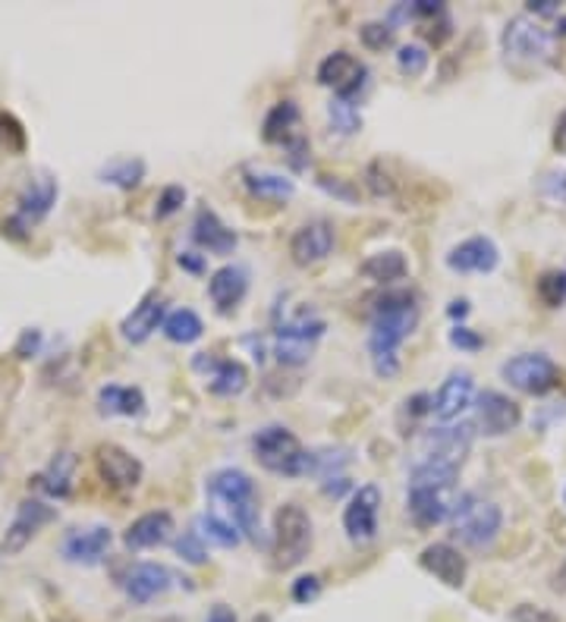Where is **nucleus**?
Listing matches in <instances>:
<instances>
[{
	"label": "nucleus",
	"instance_id": "8fccbe9b",
	"mask_svg": "<svg viewBox=\"0 0 566 622\" xmlns=\"http://www.w3.org/2000/svg\"><path fill=\"white\" fill-rule=\"evenodd\" d=\"M412 17H425V20H434L444 13V3L441 0H412Z\"/></svg>",
	"mask_w": 566,
	"mask_h": 622
},
{
	"label": "nucleus",
	"instance_id": "72a5a7b5",
	"mask_svg": "<svg viewBox=\"0 0 566 622\" xmlns=\"http://www.w3.org/2000/svg\"><path fill=\"white\" fill-rule=\"evenodd\" d=\"M99 179L104 186H117V189H136L145 179V160L133 155L111 157L99 170Z\"/></svg>",
	"mask_w": 566,
	"mask_h": 622
},
{
	"label": "nucleus",
	"instance_id": "4be33fe9",
	"mask_svg": "<svg viewBox=\"0 0 566 622\" xmlns=\"http://www.w3.org/2000/svg\"><path fill=\"white\" fill-rule=\"evenodd\" d=\"M419 566L429 572L431 579H438L447 588H463L469 579V560L463 557L460 547H453L450 541H434L422 553H419Z\"/></svg>",
	"mask_w": 566,
	"mask_h": 622
},
{
	"label": "nucleus",
	"instance_id": "bb28decb",
	"mask_svg": "<svg viewBox=\"0 0 566 622\" xmlns=\"http://www.w3.org/2000/svg\"><path fill=\"white\" fill-rule=\"evenodd\" d=\"M193 242H196L202 252L212 255H234V249L239 246V236L220 220L217 211L212 208H198L196 220H193Z\"/></svg>",
	"mask_w": 566,
	"mask_h": 622
},
{
	"label": "nucleus",
	"instance_id": "5701e85b",
	"mask_svg": "<svg viewBox=\"0 0 566 622\" xmlns=\"http://www.w3.org/2000/svg\"><path fill=\"white\" fill-rule=\"evenodd\" d=\"M196 369L205 371L208 390L215 396H239L243 390L249 387V369L239 359H212L208 352H198Z\"/></svg>",
	"mask_w": 566,
	"mask_h": 622
},
{
	"label": "nucleus",
	"instance_id": "c03bdc74",
	"mask_svg": "<svg viewBox=\"0 0 566 622\" xmlns=\"http://www.w3.org/2000/svg\"><path fill=\"white\" fill-rule=\"evenodd\" d=\"M284 148H287V160H290V167L294 170H306L309 167V160H312V145H309V138L302 136V133H296L294 138H287L284 142Z\"/></svg>",
	"mask_w": 566,
	"mask_h": 622
},
{
	"label": "nucleus",
	"instance_id": "c85d7f7f",
	"mask_svg": "<svg viewBox=\"0 0 566 622\" xmlns=\"http://www.w3.org/2000/svg\"><path fill=\"white\" fill-rule=\"evenodd\" d=\"M359 273L371 280V283H381V287H391L397 280H407L410 277V258L400 252V249H384V252L369 255Z\"/></svg>",
	"mask_w": 566,
	"mask_h": 622
},
{
	"label": "nucleus",
	"instance_id": "7c9ffc66",
	"mask_svg": "<svg viewBox=\"0 0 566 622\" xmlns=\"http://www.w3.org/2000/svg\"><path fill=\"white\" fill-rule=\"evenodd\" d=\"M73 475H76V456L73 453H58L51 459V466L44 468L41 475H35V487H41L48 497H70L73 490Z\"/></svg>",
	"mask_w": 566,
	"mask_h": 622
},
{
	"label": "nucleus",
	"instance_id": "6ab92c4d",
	"mask_svg": "<svg viewBox=\"0 0 566 622\" xmlns=\"http://www.w3.org/2000/svg\"><path fill=\"white\" fill-rule=\"evenodd\" d=\"M444 265L453 273H494L501 265V249L491 236H469L444 255Z\"/></svg>",
	"mask_w": 566,
	"mask_h": 622
},
{
	"label": "nucleus",
	"instance_id": "3c124183",
	"mask_svg": "<svg viewBox=\"0 0 566 622\" xmlns=\"http://www.w3.org/2000/svg\"><path fill=\"white\" fill-rule=\"evenodd\" d=\"M176 265H179L183 271L202 273V271H205V255H198V252H179V255H176Z\"/></svg>",
	"mask_w": 566,
	"mask_h": 622
},
{
	"label": "nucleus",
	"instance_id": "c9c22d12",
	"mask_svg": "<svg viewBox=\"0 0 566 622\" xmlns=\"http://www.w3.org/2000/svg\"><path fill=\"white\" fill-rule=\"evenodd\" d=\"M359 101H350V97H331L328 104V123H331V133L337 136L350 138L356 133H362V111L356 107Z\"/></svg>",
	"mask_w": 566,
	"mask_h": 622
},
{
	"label": "nucleus",
	"instance_id": "58836bf2",
	"mask_svg": "<svg viewBox=\"0 0 566 622\" xmlns=\"http://www.w3.org/2000/svg\"><path fill=\"white\" fill-rule=\"evenodd\" d=\"M538 296L547 309H564L566 305V271H545L538 277Z\"/></svg>",
	"mask_w": 566,
	"mask_h": 622
},
{
	"label": "nucleus",
	"instance_id": "a878e982",
	"mask_svg": "<svg viewBox=\"0 0 566 622\" xmlns=\"http://www.w3.org/2000/svg\"><path fill=\"white\" fill-rule=\"evenodd\" d=\"M249 292V273L239 265H224L208 277V299L217 309V314H230L239 309V302Z\"/></svg>",
	"mask_w": 566,
	"mask_h": 622
},
{
	"label": "nucleus",
	"instance_id": "412c9836",
	"mask_svg": "<svg viewBox=\"0 0 566 622\" xmlns=\"http://www.w3.org/2000/svg\"><path fill=\"white\" fill-rule=\"evenodd\" d=\"M456 506V494L447 487H410L407 490V512L419 528H434L447 522Z\"/></svg>",
	"mask_w": 566,
	"mask_h": 622
},
{
	"label": "nucleus",
	"instance_id": "473e14b6",
	"mask_svg": "<svg viewBox=\"0 0 566 622\" xmlns=\"http://www.w3.org/2000/svg\"><path fill=\"white\" fill-rule=\"evenodd\" d=\"M161 333H164L171 343H176V346H189V343H198V340L205 336V324H202L198 311L174 309V311H167Z\"/></svg>",
	"mask_w": 566,
	"mask_h": 622
},
{
	"label": "nucleus",
	"instance_id": "c756f323",
	"mask_svg": "<svg viewBox=\"0 0 566 622\" xmlns=\"http://www.w3.org/2000/svg\"><path fill=\"white\" fill-rule=\"evenodd\" d=\"M101 415H123V418H138L145 412V393L126 384H104L99 390Z\"/></svg>",
	"mask_w": 566,
	"mask_h": 622
},
{
	"label": "nucleus",
	"instance_id": "e433bc0d",
	"mask_svg": "<svg viewBox=\"0 0 566 622\" xmlns=\"http://www.w3.org/2000/svg\"><path fill=\"white\" fill-rule=\"evenodd\" d=\"M429 66H431V54L425 44L410 41V44H400V48H397V70H400L407 79L425 76Z\"/></svg>",
	"mask_w": 566,
	"mask_h": 622
},
{
	"label": "nucleus",
	"instance_id": "1a4fd4ad",
	"mask_svg": "<svg viewBox=\"0 0 566 622\" xmlns=\"http://www.w3.org/2000/svg\"><path fill=\"white\" fill-rule=\"evenodd\" d=\"M475 431L485 437H507L510 431L523 425V406L516 400H510L501 390H482L475 393Z\"/></svg>",
	"mask_w": 566,
	"mask_h": 622
},
{
	"label": "nucleus",
	"instance_id": "37998d69",
	"mask_svg": "<svg viewBox=\"0 0 566 622\" xmlns=\"http://www.w3.org/2000/svg\"><path fill=\"white\" fill-rule=\"evenodd\" d=\"M510 622H560V616L542 603H516L510 610Z\"/></svg>",
	"mask_w": 566,
	"mask_h": 622
},
{
	"label": "nucleus",
	"instance_id": "9b49d317",
	"mask_svg": "<svg viewBox=\"0 0 566 622\" xmlns=\"http://www.w3.org/2000/svg\"><path fill=\"white\" fill-rule=\"evenodd\" d=\"M315 79H318V85L333 89L337 97L356 101L359 92L369 85V70H366V63H359V60L352 58L350 51H333V54H328V58L318 63Z\"/></svg>",
	"mask_w": 566,
	"mask_h": 622
},
{
	"label": "nucleus",
	"instance_id": "09e8293b",
	"mask_svg": "<svg viewBox=\"0 0 566 622\" xmlns=\"http://www.w3.org/2000/svg\"><path fill=\"white\" fill-rule=\"evenodd\" d=\"M526 10L528 17H560L564 13L560 0H528Z\"/></svg>",
	"mask_w": 566,
	"mask_h": 622
},
{
	"label": "nucleus",
	"instance_id": "9d476101",
	"mask_svg": "<svg viewBox=\"0 0 566 622\" xmlns=\"http://www.w3.org/2000/svg\"><path fill=\"white\" fill-rule=\"evenodd\" d=\"M60 186L51 174L29 176V183L22 186L20 198H17V215L10 220L13 230H32L44 217L54 211L58 205Z\"/></svg>",
	"mask_w": 566,
	"mask_h": 622
},
{
	"label": "nucleus",
	"instance_id": "393cba45",
	"mask_svg": "<svg viewBox=\"0 0 566 622\" xmlns=\"http://www.w3.org/2000/svg\"><path fill=\"white\" fill-rule=\"evenodd\" d=\"M174 531V516L167 509H152V512H142L138 519H133L126 526L123 545L130 547V550H152V547L167 545Z\"/></svg>",
	"mask_w": 566,
	"mask_h": 622
},
{
	"label": "nucleus",
	"instance_id": "a211bd4d",
	"mask_svg": "<svg viewBox=\"0 0 566 622\" xmlns=\"http://www.w3.org/2000/svg\"><path fill=\"white\" fill-rule=\"evenodd\" d=\"M111 545H114V531L107 526L73 528L60 545V557L73 566H99L111 553Z\"/></svg>",
	"mask_w": 566,
	"mask_h": 622
},
{
	"label": "nucleus",
	"instance_id": "39448f33",
	"mask_svg": "<svg viewBox=\"0 0 566 622\" xmlns=\"http://www.w3.org/2000/svg\"><path fill=\"white\" fill-rule=\"evenodd\" d=\"M312 550V516L299 504H284L274 512V557L280 569H294Z\"/></svg>",
	"mask_w": 566,
	"mask_h": 622
},
{
	"label": "nucleus",
	"instance_id": "aec40b11",
	"mask_svg": "<svg viewBox=\"0 0 566 622\" xmlns=\"http://www.w3.org/2000/svg\"><path fill=\"white\" fill-rule=\"evenodd\" d=\"M176 576L164 563H133L123 576V594L138 607L164 598L174 588Z\"/></svg>",
	"mask_w": 566,
	"mask_h": 622
},
{
	"label": "nucleus",
	"instance_id": "7ed1b4c3",
	"mask_svg": "<svg viewBox=\"0 0 566 622\" xmlns=\"http://www.w3.org/2000/svg\"><path fill=\"white\" fill-rule=\"evenodd\" d=\"M450 522H453V535L460 538V545L472 547V550H488L504 531V509L494 500H482L475 494H460Z\"/></svg>",
	"mask_w": 566,
	"mask_h": 622
},
{
	"label": "nucleus",
	"instance_id": "423d86ee",
	"mask_svg": "<svg viewBox=\"0 0 566 622\" xmlns=\"http://www.w3.org/2000/svg\"><path fill=\"white\" fill-rule=\"evenodd\" d=\"M501 377L526 396H547L550 390L560 387L564 371L547 352H519L501 365Z\"/></svg>",
	"mask_w": 566,
	"mask_h": 622
},
{
	"label": "nucleus",
	"instance_id": "4468645a",
	"mask_svg": "<svg viewBox=\"0 0 566 622\" xmlns=\"http://www.w3.org/2000/svg\"><path fill=\"white\" fill-rule=\"evenodd\" d=\"M381 490L362 485L352 490L350 504L343 506V531L352 545H371L378 538V512H381Z\"/></svg>",
	"mask_w": 566,
	"mask_h": 622
},
{
	"label": "nucleus",
	"instance_id": "79ce46f5",
	"mask_svg": "<svg viewBox=\"0 0 566 622\" xmlns=\"http://www.w3.org/2000/svg\"><path fill=\"white\" fill-rule=\"evenodd\" d=\"M447 343L460 352H478L485 346V336L478 331H472V328H466V324H453L447 333Z\"/></svg>",
	"mask_w": 566,
	"mask_h": 622
},
{
	"label": "nucleus",
	"instance_id": "f03ea898",
	"mask_svg": "<svg viewBox=\"0 0 566 622\" xmlns=\"http://www.w3.org/2000/svg\"><path fill=\"white\" fill-rule=\"evenodd\" d=\"M205 494L215 504L212 512L224 516L227 522H234L239 528L243 538L258 541L261 531V509H258V490L249 471L243 468H217L208 475L205 481Z\"/></svg>",
	"mask_w": 566,
	"mask_h": 622
},
{
	"label": "nucleus",
	"instance_id": "f8f14e48",
	"mask_svg": "<svg viewBox=\"0 0 566 622\" xmlns=\"http://www.w3.org/2000/svg\"><path fill=\"white\" fill-rule=\"evenodd\" d=\"M54 519H58L54 506L41 504V500H22V504L17 506L13 522L7 526L3 538H0V553H3V557H17V553H22L25 547L35 541V535H39L41 528L48 526V522H54Z\"/></svg>",
	"mask_w": 566,
	"mask_h": 622
},
{
	"label": "nucleus",
	"instance_id": "49530a36",
	"mask_svg": "<svg viewBox=\"0 0 566 622\" xmlns=\"http://www.w3.org/2000/svg\"><path fill=\"white\" fill-rule=\"evenodd\" d=\"M318 186L325 189L328 195H333V198H340V201H359V193L352 189L347 179H340V176H318Z\"/></svg>",
	"mask_w": 566,
	"mask_h": 622
},
{
	"label": "nucleus",
	"instance_id": "20e7f679",
	"mask_svg": "<svg viewBox=\"0 0 566 622\" xmlns=\"http://www.w3.org/2000/svg\"><path fill=\"white\" fill-rule=\"evenodd\" d=\"M253 453L258 466L284 478H302L309 468V449H302L299 437L284 425H265L255 431Z\"/></svg>",
	"mask_w": 566,
	"mask_h": 622
},
{
	"label": "nucleus",
	"instance_id": "0eeeda50",
	"mask_svg": "<svg viewBox=\"0 0 566 622\" xmlns=\"http://www.w3.org/2000/svg\"><path fill=\"white\" fill-rule=\"evenodd\" d=\"M325 331H328V324L318 314H309V311L287 318L277 328V333H274V355H277V362L290 365V369L306 365L312 359L315 343L325 336Z\"/></svg>",
	"mask_w": 566,
	"mask_h": 622
},
{
	"label": "nucleus",
	"instance_id": "6e6552de",
	"mask_svg": "<svg viewBox=\"0 0 566 622\" xmlns=\"http://www.w3.org/2000/svg\"><path fill=\"white\" fill-rule=\"evenodd\" d=\"M501 48H504L507 60H516V63H545L554 54V35L542 29V22L532 20L528 13H519L504 25Z\"/></svg>",
	"mask_w": 566,
	"mask_h": 622
},
{
	"label": "nucleus",
	"instance_id": "4d7b16f0",
	"mask_svg": "<svg viewBox=\"0 0 566 622\" xmlns=\"http://www.w3.org/2000/svg\"><path fill=\"white\" fill-rule=\"evenodd\" d=\"M554 35H566V13L557 17V29H554Z\"/></svg>",
	"mask_w": 566,
	"mask_h": 622
},
{
	"label": "nucleus",
	"instance_id": "2f4dec72",
	"mask_svg": "<svg viewBox=\"0 0 566 622\" xmlns=\"http://www.w3.org/2000/svg\"><path fill=\"white\" fill-rule=\"evenodd\" d=\"M296 126H299V107L296 101H277L268 117L261 123V138L268 145H284L287 138L296 136Z\"/></svg>",
	"mask_w": 566,
	"mask_h": 622
},
{
	"label": "nucleus",
	"instance_id": "f3484780",
	"mask_svg": "<svg viewBox=\"0 0 566 622\" xmlns=\"http://www.w3.org/2000/svg\"><path fill=\"white\" fill-rule=\"evenodd\" d=\"M95 468H99L101 481L117 490H133L142 485V475H145L142 459L120 444H101L95 449Z\"/></svg>",
	"mask_w": 566,
	"mask_h": 622
},
{
	"label": "nucleus",
	"instance_id": "dca6fc26",
	"mask_svg": "<svg viewBox=\"0 0 566 622\" xmlns=\"http://www.w3.org/2000/svg\"><path fill=\"white\" fill-rule=\"evenodd\" d=\"M333 246H337V230L331 220L318 217L302 224L294 236H290V261L296 268H312L318 261L331 258Z\"/></svg>",
	"mask_w": 566,
	"mask_h": 622
},
{
	"label": "nucleus",
	"instance_id": "4c0bfd02",
	"mask_svg": "<svg viewBox=\"0 0 566 622\" xmlns=\"http://www.w3.org/2000/svg\"><path fill=\"white\" fill-rule=\"evenodd\" d=\"M393 29L388 20H371V22H362L359 25V41H362V48H369V51H388L393 48Z\"/></svg>",
	"mask_w": 566,
	"mask_h": 622
},
{
	"label": "nucleus",
	"instance_id": "ddd939ff",
	"mask_svg": "<svg viewBox=\"0 0 566 622\" xmlns=\"http://www.w3.org/2000/svg\"><path fill=\"white\" fill-rule=\"evenodd\" d=\"M475 440V425L472 422H450V425H438L422 434V456L429 459H441L450 466L466 463L469 449Z\"/></svg>",
	"mask_w": 566,
	"mask_h": 622
},
{
	"label": "nucleus",
	"instance_id": "a19ab883",
	"mask_svg": "<svg viewBox=\"0 0 566 622\" xmlns=\"http://www.w3.org/2000/svg\"><path fill=\"white\" fill-rule=\"evenodd\" d=\"M183 205H186V189H183V186H176V183H171V186H164L161 195H157L155 217L157 220H167V217H174Z\"/></svg>",
	"mask_w": 566,
	"mask_h": 622
},
{
	"label": "nucleus",
	"instance_id": "de8ad7c7",
	"mask_svg": "<svg viewBox=\"0 0 566 622\" xmlns=\"http://www.w3.org/2000/svg\"><path fill=\"white\" fill-rule=\"evenodd\" d=\"M41 340H44V336H41L39 328H29V331H22L20 343H17V355H20V359H32V355H39Z\"/></svg>",
	"mask_w": 566,
	"mask_h": 622
},
{
	"label": "nucleus",
	"instance_id": "5fc2aeb1",
	"mask_svg": "<svg viewBox=\"0 0 566 622\" xmlns=\"http://www.w3.org/2000/svg\"><path fill=\"white\" fill-rule=\"evenodd\" d=\"M469 299H453V302H450V309H447V314L450 318H453V321H456V324H460V321H463V318H469Z\"/></svg>",
	"mask_w": 566,
	"mask_h": 622
},
{
	"label": "nucleus",
	"instance_id": "864d4df0",
	"mask_svg": "<svg viewBox=\"0 0 566 622\" xmlns=\"http://www.w3.org/2000/svg\"><path fill=\"white\" fill-rule=\"evenodd\" d=\"M550 591H554V594H566V557L560 560V566L550 572Z\"/></svg>",
	"mask_w": 566,
	"mask_h": 622
},
{
	"label": "nucleus",
	"instance_id": "cd10ccee",
	"mask_svg": "<svg viewBox=\"0 0 566 622\" xmlns=\"http://www.w3.org/2000/svg\"><path fill=\"white\" fill-rule=\"evenodd\" d=\"M243 183H246V189L253 198L258 201H274V205H284V201H290L296 195V179H290L287 174H280V170H265V167H249L246 174H243Z\"/></svg>",
	"mask_w": 566,
	"mask_h": 622
},
{
	"label": "nucleus",
	"instance_id": "f257e3e1",
	"mask_svg": "<svg viewBox=\"0 0 566 622\" xmlns=\"http://www.w3.org/2000/svg\"><path fill=\"white\" fill-rule=\"evenodd\" d=\"M419 328V299L412 290L384 292L371 311L369 359L378 377L400 374V346Z\"/></svg>",
	"mask_w": 566,
	"mask_h": 622
},
{
	"label": "nucleus",
	"instance_id": "a18cd8bd",
	"mask_svg": "<svg viewBox=\"0 0 566 622\" xmlns=\"http://www.w3.org/2000/svg\"><path fill=\"white\" fill-rule=\"evenodd\" d=\"M290 594H294L296 603H302V607H309L321 598V579L318 576H299L290 588Z\"/></svg>",
	"mask_w": 566,
	"mask_h": 622
},
{
	"label": "nucleus",
	"instance_id": "b1692460",
	"mask_svg": "<svg viewBox=\"0 0 566 622\" xmlns=\"http://www.w3.org/2000/svg\"><path fill=\"white\" fill-rule=\"evenodd\" d=\"M164 318H167V302L157 292H152L120 321V336L133 346H142L145 340H152L164 328Z\"/></svg>",
	"mask_w": 566,
	"mask_h": 622
},
{
	"label": "nucleus",
	"instance_id": "603ef678",
	"mask_svg": "<svg viewBox=\"0 0 566 622\" xmlns=\"http://www.w3.org/2000/svg\"><path fill=\"white\" fill-rule=\"evenodd\" d=\"M205 622H239V616L227 603H217V607H212V613L205 616Z\"/></svg>",
	"mask_w": 566,
	"mask_h": 622
},
{
	"label": "nucleus",
	"instance_id": "f704fd0d",
	"mask_svg": "<svg viewBox=\"0 0 566 622\" xmlns=\"http://www.w3.org/2000/svg\"><path fill=\"white\" fill-rule=\"evenodd\" d=\"M196 535L205 541V545L224 547V550H234V547L243 545V535L234 522H227L224 516L217 512H202L196 519Z\"/></svg>",
	"mask_w": 566,
	"mask_h": 622
},
{
	"label": "nucleus",
	"instance_id": "2eb2a0df",
	"mask_svg": "<svg viewBox=\"0 0 566 622\" xmlns=\"http://www.w3.org/2000/svg\"><path fill=\"white\" fill-rule=\"evenodd\" d=\"M472 403H475V377L466 369H456L450 371L444 384L431 396V415L441 425H450V422H460Z\"/></svg>",
	"mask_w": 566,
	"mask_h": 622
},
{
	"label": "nucleus",
	"instance_id": "13d9d810",
	"mask_svg": "<svg viewBox=\"0 0 566 622\" xmlns=\"http://www.w3.org/2000/svg\"><path fill=\"white\" fill-rule=\"evenodd\" d=\"M564 506H566V485H564Z\"/></svg>",
	"mask_w": 566,
	"mask_h": 622
},
{
	"label": "nucleus",
	"instance_id": "6e6d98bb",
	"mask_svg": "<svg viewBox=\"0 0 566 622\" xmlns=\"http://www.w3.org/2000/svg\"><path fill=\"white\" fill-rule=\"evenodd\" d=\"M554 145H557V152L566 155V114L557 120V133H554Z\"/></svg>",
	"mask_w": 566,
	"mask_h": 622
},
{
	"label": "nucleus",
	"instance_id": "ea45409f",
	"mask_svg": "<svg viewBox=\"0 0 566 622\" xmlns=\"http://www.w3.org/2000/svg\"><path fill=\"white\" fill-rule=\"evenodd\" d=\"M174 550H176V557H179L183 563H189V566L208 563V547H205V541L198 538L196 531H186V535H179V538L174 541Z\"/></svg>",
	"mask_w": 566,
	"mask_h": 622
}]
</instances>
